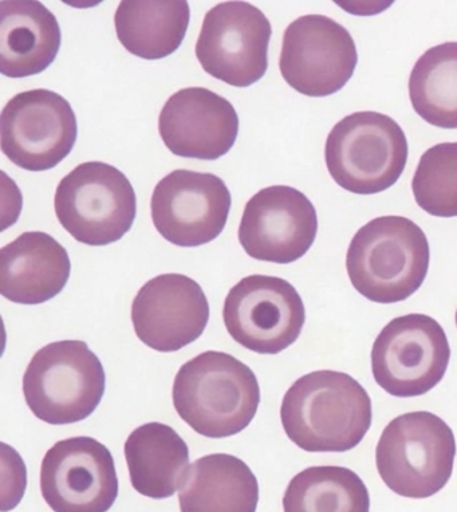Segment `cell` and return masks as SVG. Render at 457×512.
<instances>
[{
	"label": "cell",
	"instance_id": "2e32d148",
	"mask_svg": "<svg viewBox=\"0 0 457 512\" xmlns=\"http://www.w3.org/2000/svg\"><path fill=\"white\" fill-rule=\"evenodd\" d=\"M210 321V303L198 282L164 274L145 283L133 299L136 336L149 348L172 353L202 337Z\"/></svg>",
	"mask_w": 457,
	"mask_h": 512
},
{
	"label": "cell",
	"instance_id": "7c38bea8",
	"mask_svg": "<svg viewBox=\"0 0 457 512\" xmlns=\"http://www.w3.org/2000/svg\"><path fill=\"white\" fill-rule=\"evenodd\" d=\"M357 62L352 35L325 15L295 19L283 35L279 69L283 80L303 96L340 92L353 77Z\"/></svg>",
	"mask_w": 457,
	"mask_h": 512
},
{
	"label": "cell",
	"instance_id": "484cf974",
	"mask_svg": "<svg viewBox=\"0 0 457 512\" xmlns=\"http://www.w3.org/2000/svg\"><path fill=\"white\" fill-rule=\"evenodd\" d=\"M456 325H457V311H456Z\"/></svg>",
	"mask_w": 457,
	"mask_h": 512
},
{
	"label": "cell",
	"instance_id": "9c48e42d",
	"mask_svg": "<svg viewBox=\"0 0 457 512\" xmlns=\"http://www.w3.org/2000/svg\"><path fill=\"white\" fill-rule=\"evenodd\" d=\"M77 135L72 105L47 89L17 94L7 102L0 116L3 155L26 171L57 167L73 151Z\"/></svg>",
	"mask_w": 457,
	"mask_h": 512
},
{
	"label": "cell",
	"instance_id": "7a4b0ae2",
	"mask_svg": "<svg viewBox=\"0 0 457 512\" xmlns=\"http://www.w3.org/2000/svg\"><path fill=\"white\" fill-rule=\"evenodd\" d=\"M177 415L210 439L238 435L254 420L260 403L258 378L231 354L208 350L185 362L173 382Z\"/></svg>",
	"mask_w": 457,
	"mask_h": 512
},
{
	"label": "cell",
	"instance_id": "e0dca14e",
	"mask_svg": "<svg viewBox=\"0 0 457 512\" xmlns=\"http://www.w3.org/2000/svg\"><path fill=\"white\" fill-rule=\"evenodd\" d=\"M159 132L173 155L218 160L234 147L239 117L230 101L210 89H181L165 102Z\"/></svg>",
	"mask_w": 457,
	"mask_h": 512
},
{
	"label": "cell",
	"instance_id": "8992f818",
	"mask_svg": "<svg viewBox=\"0 0 457 512\" xmlns=\"http://www.w3.org/2000/svg\"><path fill=\"white\" fill-rule=\"evenodd\" d=\"M325 161L330 176L345 191L380 194L395 185L407 167V137L392 117L353 113L329 133Z\"/></svg>",
	"mask_w": 457,
	"mask_h": 512
},
{
	"label": "cell",
	"instance_id": "277c9868",
	"mask_svg": "<svg viewBox=\"0 0 457 512\" xmlns=\"http://www.w3.org/2000/svg\"><path fill=\"white\" fill-rule=\"evenodd\" d=\"M455 458L451 427L424 411L390 421L376 448L382 482L395 494L411 499L431 498L443 490L451 479Z\"/></svg>",
	"mask_w": 457,
	"mask_h": 512
},
{
	"label": "cell",
	"instance_id": "44dd1931",
	"mask_svg": "<svg viewBox=\"0 0 457 512\" xmlns=\"http://www.w3.org/2000/svg\"><path fill=\"white\" fill-rule=\"evenodd\" d=\"M124 454L133 488L151 499L175 495L189 467V448L183 437L157 421L130 433Z\"/></svg>",
	"mask_w": 457,
	"mask_h": 512
},
{
	"label": "cell",
	"instance_id": "ffe728a7",
	"mask_svg": "<svg viewBox=\"0 0 457 512\" xmlns=\"http://www.w3.org/2000/svg\"><path fill=\"white\" fill-rule=\"evenodd\" d=\"M258 479L243 460L212 454L196 460L179 488L181 512H255Z\"/></svg>",
	"mask_w": 457,
	"mask_h": 512
},
{
	"label": "cell",
	"instance_id": "603a6c76",
	"mask_svg": "<svg viewBox=\"0 0 457 512\" xmlns=\"http://www.w3.org/2000/svg\"><path fill=\"white\" fill-rule=\"evenodd\" d=\"M283 511L369 512V491L349 468L310 467L291 479L283 496Z\"/></svg>",
	"mask_w": 457,
	"mask_h": 512
},
{
	"label": "cell",
	"instance_id": "d6986e66",
	"mask_svg": "<svg viewBox=\"0 0 457 512\" xmlns=\"http://www.w3.org/2000/svg\"><path fill=\"white\" fill-rule=\"evenodd\" d=\"M0 11V72L9 78L45 72L61 49L55 15L37 0L2 2Z\"/></svg>",
	"mask_w": 457,
	"mask_h": 512
},
{
	"label": "cell",
	"instance_id": "3957f363",
	"mask_svg": "<svg viewBox=\"0 0 457 512\" xmlns=\"http://www.w3.org/2000/svg\"><path fill=\"white\" fill-rule=\"evenodd\" d=\"M427 235L404 216L370 220L354 235L346 270L354 289L376 303H397L423 286L429 269Z\"/></svg>",
	"mask_w": 457,
	"mask_h": 512
},
{
	"label": "cell",
	"instance_id": "7402d4cb",
	"mask_svg": "<svg viewBox=\"0 0 457 512\" xmlns=\"http://www.w3.org/2000/svg\"><path fill=\"white\" fill-rule=\"evenodd\" d=\"M185 0H124L114 15L118 41L129 51L148 61L175 53L189 26Z\"/></svg>",
	"mask_w": 457,
	"mask_h": 512
},
{
	"label": "cell",
	"instance_id": "cb8c5ba5",
	"mask_svg": "<svg viewBox=\"0 0 457 512\" xmlns=\"http://www.w3.org/2000/svg\"><path fill=\"white\" fill-rule=\"evenodd\" d=\"M409 97L428 124L457 128V42L441 43L421 55L409 77Z\"/></svg>",
	"mask_w": 457,
	"mask_h": 512
},
{
	"label": "cell",
	"instance_id": "9a60e30c",
	"mask_svg": "<svg viewBox=\"0 0 457 512\" xmlns=\"http://www.w3.org/2000/svg\"><path fill=\"white\" fill-rule=\"evenodd\" d=\"M317 232L309 198L289 185H271L248 200L238 234L252 259L290 265L307 254Z\"/></svg>",
	"mask_w": 457,
	"mask_h": 512
},
{
	"label": "cell",
	"instance_id": "ac0fdd59",
	"mask_svg": "<svg viewBox=\"0 0 457 512\" xmlns=\"http://www.w3.org/2000/svg\"><path fill=\"white\" fill-rule=\"evenodd\" d=\"M68 251L45 232H25L0 250V294L21 305H41L68 285Z\"/></svg>",
	"mask_w": 457,
	"mask_h": 512
},
{
	"label": "cell",
	"instance_id": "ba28073f",
	"mask_svg": "<svg viewBox=\"0 0 457 512\" xmlns=\"http://www.w3.org/2000/svg\"><path fill=\"white\" fill-rule=\"evenodd\" d=\"M451 348L436 319L408 314L392 319L374 341V380L389 395H427L445 376Z\"/></svg>",
	"mask_w": 457,
	"mask_h": 512
},
{
	"label": "cell",
	"instance_id": "6da1fadb",
	"mask_svg": "<svg viewBox=\"0 0 457 512\" xmlns=\"http://www.w3.org/2000/svg\"><path fill=\"white\" fill-rule=\"evenodd\" d=\"M372 400L349 374L318 370L291 385L281 420L287 437L307 452L356 448L372 425Z\"/></svg>",
	"mask_w": 457,
	"mask_h": 512
},
{
	"label": "cell",
	"instance_id": "5b68a950",
	"mask_svg": "<svg viewBox=\"0 0 457 512\" xmlns=\"http://www.w3.org/2000/svg\"><path fill=\"white\" fill-rule=\"evenodd\" d=\"M105 370L84 341H58L39 349L23 376L30 411L51 425L93 415L105 393Z\"/></svg>",
	"mask_w": 457,
	"mask_h": 512
},
{
	"label": "cell",
	"instance_id": "52a82bcc",
	"mask_svg": "<svg viewBox=\"0 0 457 512\" xmlns=\"http://www.w3.org/2000/svg\"><path fill=\"white\" fill-rule=\"evenodd\" d=\"M55 215L77 242L108 246L128 234L137 214L135 189L113 165L89 161L58 184Z\"/></svg>",
	"mask_w": 457,
	"mask_h": 512
},
{
	"label": "cell",
	"instance_id": "30bf717a",
	"mask_svg": "<svg viewBox=\"0 0 457 512\" xmlns=\"http://www.w3.org/2000/svg\"><path fill=\"white\" fill-rule=\"evenodd\" d=\"M273 30L247 2H223L204 17L196 57L204 72L224 84L247 88L265 77Z\"/></svg>",
	"mask_w": 457,
	"mask_h": 512
},
{
	"label": "cell",
	"instance_id": "4fadbf2b",
	"mask_svg": "<svg viewBox=\"0 0 457 512\" xmlns=\"http://www.w3.org/2000/svg\"><path fill=\"white\" fill-rule=\"evenodd\" d=\"M41 492L54 512H108L118 496L112 454L93 437L58 441L42 460Z\"/></svg>",
	"mask_w": 457,
	"mask_h": 512
},
{
	"label": "cell",
	"instance_id": "5bb4252c",
	"mask_svg": "<svg viewBox=\"0 0 457 512\" xmlns=\"http://www.w3.org/2000/svg\"><path fill=\"white\" fill-rule=\"evenodd\" d=\"M230 210L231 194L219 176L187 169L160 180L151 199L156 230L179 247H199L218 238Z\"/></svg>",
	"mask_w": 457,
	"mask_h": 512
},
{
	"label": "cell",
	"instance_id": "8fae6325",
	"mask_svg": "<svg viewBox=\"0 0 457 512\" xmlns=\"http://www.w3.org/2000/svg\"><path fill=\"white\" fill-rule=\"evenodd\" d=\"M228 334L258 354H278L301 336L306 310L285 279L250 275L228 293L223 309Z\"/></svg>",
	"mask_w": 457,
	"mask_h": 512
},
{
	"label": "cell",
	"instance_id": "d4e9b609",
	"mask_svg": "<svg viewBox=\"0 0 457 512\" xmlns=\"http://www.w3.org/2000/svg\"><path fill=\"white\" fill-rule=\"evenodd\" d=\"M417 206L437 218L457 216V143L437 144L421 156L412 180Z\"/></svg>",
	"mask_w": 457,
	"mask_h": 512
}]
</instances>
